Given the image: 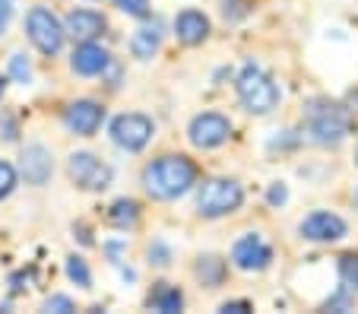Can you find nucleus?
Here are the masks:
<instances>
[{
  "label": "nucleus",
  "mask_w": 358,
  "mask_h": 314,
  "mask_svg": "<svg viewBox=\"0 0 358 314\" xmlns=\"http://www.w3.org/2000/svg\"><path fill=\"white\" fill-rule=\"evenodd\" d=\"M196 181V165L187 156H162L143 169V185L156 200H175Z\"/></svg>",
  "instance_id": "obj_1"
},
{
  "label": "nucleus",
  "mask_w": 358,
  "mask_h": 314,
  "mask_svg": "<svg viewBox=\"0 0 358 314\" xmlns=\"http://www.w3.org/2000/svg\"><path fill=\"white\" fill-rule=\"evenodd\" d=\"M238 99L248 111L254 115H266L279 105V89L257 64H248V67L238 73Z\"/></svg>",
  "instance_id": "obj_2"
},
{
  "label": "nucleus",
  "mask_w": 358,
  "mask_h": 314,
  "mask_svg": "<svg viewBox=\"0 0 358 314\" xmlns=\"http://www.w3.org/2000/svg\"><path fill=\"white\" fill-rule=\"evenodd\" d=\"M352 130V117L345 108L333 102H311L308 108V134L324 146H336L345 140V134Z\"/></svg>",
  "instance_id": "obj_3"
},
{
  "label": "nucleus",
  "mask_w": 358,
  "mask_h": 314,
  "mask_svg": "<svg viewBox=\"0 0 358 314\" xmlns=\"http://www.w3.org/2000/svg\"><path fill=\"white\" fill-rule=\"evenodd\" d=\"M244 200V191L238 181H229V178H213L206 181L196 197V206L206 219H216V216H225V213H235Z\"/></svg>",
  "instance_id": "obj_4"
},
{
  "label": "nucleus",
  "mask_w": 358,
  "mask_h": 314,
  "mask_svg": "<svg viewBox=\"0 0 358 314\" xmlns=\"http://www.w3.org/2000/svg\"><path fill=\"white\" fill-rule=\"evenodd\" d=\"M26 32H29V41H32L35 48L41 51V55H57L61 51V45H64V26L55 20V13L51 10H45V7H35L32 13H29V20H26Z\"/></svg>",
  "instance_id": "obj_5"
},
{
  "label": "nucleus",
  "mask_w": 358,
  "mask_h": 314,
  "mask_svg": "<svg viewBox=\"0 0 358 314\" xmlns=\"http://www.w3.org/2000/svg\"><path fill=\"white\" fill-rule=\"evenodd\" d=\"M111 140L130 152L143 150L152 140V121L146 115H117L111 121Z\"/></svg>",
  "instance_id": "obj_6"
},
{
  "label": "nucleus",
  "mask_w": 358,
  "mask_h": 314,
  "mask_svg": "<svg viewBox=\"0 0 358 314\" xmlns=\"http://www.w3.org/2000/svg\"><path fill=\"white\" fill-rule=\"evenodd\" d=\"M70 175L86 191H105L111 185V169L101 159H95L92 152H73L70 156Z\"/></svg>",
  "instance_id": "obj_7"
},
{
  "label": "nucleus",
  "mask_w": 358,
  "mask_h": 314,
  "mask_svg": "<svg viewBox=\"0 0 358 314\" xmlns=\"http://www.w3.org/2000/svg\"><path fill=\"white\" fill-rule=\"evenodd\" d=\"M190 143L200 146V150H213V146H222L231 134V124L225 121L216 111H206V115H196L190 121Z\"/></svg>",
  "instance_id": "obj_8"
},
{
  "label": "nucleus",
  "mask_w": 358,
  "mask_h": 314,
  "mask_svg": "<svg viewBox=\"0 0 358 314\" xmlns=\"http://www.w3.org/2000/svg\"><path fill=\"white\" fill-rule=\"evenodd\" d=\"M231 260H235L238 270H264L273 260V251L260 235H244V238H238L235 248H231Z\"/></svg>",
  "instance_id": "obj_9"
},
{
  "label": "nucleus",
  "mask_w": 358,
  "mask_h": 314,
  "mask_svg": "<svg viewBox=\"0 0 358 314\" xmlns=\"http://www.w3.org/2000/svg\"><path fill=\"white\" fill-rule=\"evenodd\" d=\"M101 117H105V108L99 102H89V99H80V102H73L64 111V124L73 130L76 137H92L99 130Z\"/></svg>",
  "instance_id": "obj_10"
},
{
  "label": "nucleus",
  "mask_w": 358,
  "mask_h": 314,
  "mask_svg": "<svg viewBox=\"0 0 358 314\" xmlns=\"http://www.w3.org/2000/svg\"><path fill=\"white\" fill-rule=\"evenodd\" d=\"M301 235L308 241H339L345 235V222L333 213H311L301 222Z\"/></svg>",
  "instance_id": "obj_11"
},
{
  "label": "nucleus",
  "mask_w": 358,
  "mask_h": 314,
  "mask_svg": "<svg viewBox=\"0 0 358 314\" xmlns=\"http://www.w3.org/2000/svg\"><path fill=\"white\" fill-rule=\"evenodd\" d=\"M20 169H22V175H26L29 185H45L48 178H51V152L38 143L26 146V150H22Z\"/></svg>",
  "instance_id": "obj_12"
},
{
  "label": "nucleus",
  "mask_w": 358,
  "mask_h": 314,
  "mask_svg": "<svg viewBox=\"0 0 358 314\" xmlns=\"http://www.w3.org/2000/svg\"><path fill=\"white\" fill-rule=\"evenodd\" d=\"M64 32H70L76 41H92L105 32V20H101V13H95V10H73V13L67 16Z\"/></svg>",
  "instance_id": "obj_13"
},
{
  "label": "nucleus",
  "mask_w": 358,
  "mask_h": 314,
  "mask_svg": "<svg viewBox=\"0 0 358 314\" xmlns=\"http://www.w3.org/2000/svg\"><path fill=\"white\" fill-rule=\"evenodd\" d=\"M111 55L105 48H99V45H92V41H83L80 48L73 51V70L80 76H95V73H105V67H108Z\"/></svg>",
  "instance_id": "obj_14"
},
{
  "label": "nucleus",
  "mask_w": 358,
  "mask_h": 314,
  "mask_svg": "<svg viewBox=\"0 0 358 314\" xmlns=\"http://www.w3.org/2000/svg\"><path fill=\"white\" fill-rule=\"evenodd\" d=\"M175 32L184 45H200V41L210 35V20L203 13H196V10H184L175 20Z\"/></svg>",
  "instance_id": "obj_15"
},
{
  "label": "nucleus",
  "mask_w": 358,
  "mask_h": 314,
  "mask_svg": "<svg viewBox=\"0 0 358 314\" xmlns=\"http://www.w3.org/2000/svg\"><path fill=\"white\" fill-rule=\"evenodd\" d=\"M159 41H162V32H159V22H152V26L136 29V35L130 38V51H134V57L146 61L159 51Z\"/></svg>",
  "instance_id": "obj_16"
},
{
  "label": "nucleus",
  "mask_w": 358,
  "mask_h": 314,
  "mask_svg": "<svg viewBox=\"0 0 358 314\" xmlns=\"http://www.w3.org/2000/svg\"><path fill=\"white\" fill-rule=\"evenodd\" d=\"M181 305H184V295L178 292L171 283H159V286L152 289V295H149V308H156V311H162V314L181 311Z\"/></svg>",
  "instance_id": "obj_17"
},
{
  "label": "nucleus",
  "mask_w": 358,
  "mask_h": 314,
  "mask_svg": "<svg viewBox=\"0 0 358 314\" xmlns=\"http://www.w3.org/2000/svg\"><path fill=\"white\" fill-rule=\"evenodd\" d=\"M136 219H140V204L136 200H117V204H111V210H108L111 226L127 229V226H134Z\"/></svg>",
  "instance_id": "obj_18"
},
{
  "label": "nucleus",
  "mask_w": 358,
  "mask_h": 314,
  "mask_svg": "<svg viewBox=\"0 0 358 314\" xmlns=\"http://www.w3.org/2000/svg\"><path fill=\"white\" fill-rule=\"evenodd\" d=\"M196 276H200L206 286H219L225 276V264L219 257H203L200 264H196Z\"/></svg>",
  "instance_id": "obj_19"
},
{
  "label": "nucleus",
  "mask_w": 358,
  "mask_h": 314,
  "mask_svg": "<svg viewBox=\"0 0 358 314\" xmlns=\"http://www.w3.org/2000/svg\"><path fill=\"white\" fill-rule=\"evenodd\" d=\"M67 276L83 289L92 286V276H89V266H86V260L83 257H67Z\"/></svg>",
  "instance_id": "obj_20"
},
{
  "label": "nucleus",
  "mask_w": 358,
  "mask_h": 314,
  "mask_svg": "<svg viewBox=\"0 0 358 314\" xmlns=\"http://www.w3.org/2000/svg\"><path fill=\"white\" fill-rule=\"evenodd\" d=\"M339 276H343V286L345 289H358V257H355V254L339 257Z\"/></svg>",
  "instance_id": "obj_21"
},
{
  "label": "nucleus",
  "mask_w": 358,
  "mask_h": 314,
  "mask_svg": "<svg viewBox=\"0 0 358 314\" xmlns=\"http://www.w3.org/2000/svg\"><path fill=\"white\" fill-rule=\"evenodd\" d=\"M10 73H13V80L22 83V86L32 80V67H29V61H26L22 55H13V57H10Z\"/></svg>",
  "instance_id": "obj_22"
},
{
  "label": "nucleus",
  "mask_w": 358,
  "mask_h": 314,
  "mask_svg": "<svg viewBox=\"0 0 358 314\" xmlns=\"http://www.w3.org/2000/svg\"><path fill=\"white\" fill-rule=\"evenodd\" d=\"M16 187V169L10 162H0V200L10 197Z\"/></svg>",
  "instance_id": "obj_23"
},
{
  "label": "nucleus",
  "mask_w": 358,
  "mask_h": 314,
  "mask_svg": "<svg viewBox=\"0 0 358 314\" xmlns=\"http://www.w3.org/2000/svg\"><path fill=\"white\" fill-rule=\"evenodd\" d=\"M115 3L130 16H146L149 13V0H115Z\"/></svg>",
  "instance_id": "obj_24"
},
{
  "label": "nucleus",
  "mask_w": 358,
  "mask_h": 314,
  "mask_svg": "<svg viewBox=\"0 0 358 314\" xmlns=\"http://www.w3.org/2000/svg\"><path fill=\"white\" fill-rule=\"evenodd\" d=\"M45 308H48V311H57V314H70V311H76L73 301H70L67 295H51V299L45 301Z\"/></svg>",
  "instance_id": "obj_25"
},
{
  "label": "nucleus",
  "mask_w": 358,
  "mask_h": 314,
  "mask_svg": "<svg viewBox=\"0 0 358 314\" xmlns=\"http://www.w3.org/2000/svg\"><path fill=\"white\" fill-rule=\"evenodd\" d=\"M10 13H13V0H0V29H7Z\"/></svg>",
  "instance_id": "obj_26"
},
{
  "label": "nucleus",
  "mask_w": 358,
  "mask_h": 314,
  "mask_svg": "<svg viewBox=\"0 0 358 314\" xmlns=\"http://www.w3.org/2000/svg\"><path fill=\"white\" fill-rule=\"evenodd\" d=\"M222 311L225 314H241V311H250V305H248V301H225V305H222Z\"/></svg>",
  "instance_id": "obj_27"
},
{
  "label": "nucleus",
  "mask_w": 358,
  "mask_h": 314,
  "mask_svg": "<svg viewBox=\"0 0 358 314\" xmlns=\"http://www.w3.org/2000/svg\"><path fill=\"white\" fill-rule=\"evenodd\" d=\"M270 204H273V206L285 204V187H282V185H276V187L270 191Z\"/></svg>",
  "instance_id": "obj_28"
},
{
  "label": "nucleus",
  "mask_w": 358,
  "mask_h": 314,
  "mask_svg": "<svg viewBox=\"0 0 358 314\" xmlns=\"http://www.w3.org/2000/svg\"><path fill=\"white\" fill-rule=\"evenodd\" d=\"M149 254L156 257V264H159V266H165V264H169V251H165L162 245H156V248H152V251H149Z\"/></svg>",
  "instance_id": "obj_29"
},
{
  "label": "nucleus",
  "mask_w": 358,
  "mask_h": 314,
  "mask_svg": "<svg viewBox=\"0 0 358 314\" xmlns=\"http://www.w3.org/2000/svg\"><path fill=\"white\" fill-rule=\"evenodd\" d=\"M0 96H3V80H0Z\"/></svg>",
  "instance_id": "obj_30"
},
{
  "label": "nucleus",
  "mask_w": 358,
  "mask_h": 314,
  "mask_svg": "<svg viewBox=\"0 0 358 314\" xmlns=\"http://www.w3.org/2000/svg\"><path fill=\"white\" fill-rule=\"evenodd\" d=\"M355 204H358V191H355Z\"/></svg>",
  "instance_id": "obj_31"
}]
</instances>
